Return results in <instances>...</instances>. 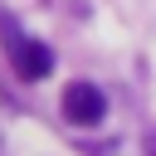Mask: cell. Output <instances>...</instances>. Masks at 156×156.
Listing matches in <instances>:
<instances>
[{
	"label": "cell",
	"mask_w": 156,
	"mask_h": 156,
	"mask_svg": "<svg viewBox=\"0 0 156 156\" xmlns=\"http://www.w3.org/2000/svg\"><path fill=\"white\" fill-rule=\"evenodd\" d=\"M63 117H68L73 127H98V122L107 117V98H102L93 83H73V88L63 93Z\"/></svg>",
	"instance_id": "obj_1"
},
{
	"label": "cell",
	"mask_w": 156,
	"mask_h": 156,
	"mask_svg": "<svg viewBox=\"0 0 156 156\" xmlns=\"http://www.w3.org/2000/svg\"><path fill=\"white\" fill-rule=\"evenodd\" d=\"M10 58H15L20 78H49V68H54V54L39 39H10Z\"/></svg>",
	"instance_id": "obj_2"
}]
</instances>
